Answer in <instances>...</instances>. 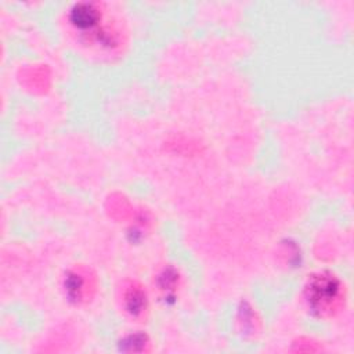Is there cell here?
Wrapping results in <instances>:
<instances>
[{"instance_id":"1","label":"cell","mask_w":354,"mask_h":354,"mask_svg":"<svg viewBox=\"0 0 354 354\" xmlns=\"http://www.w3.org/2000/svg\"><path fill=\"white\" fill-rule=\"evenodd\" d=\"M66 25L75 40L101 58L119 55L127 41L122 21L104 3H76L66 14Z\"/></svg>"},{"instance_id":"2","label":"cell","mask_w":354,"mask_h":354,"mask_svg":"<svg viewBox=\"0 0 354 354\" xmlns=\"http://www.w3.org/2000/svg\"><path fill=\"white\" fill-rule=\"evenodd\" d=\"M306 303L321 318L336 315L346 303L343 282L330 272L314 274L306 285Z\"/></svg>"},{"instance_id":"3","label":"cell","mask_w":354,"mask_h":354,"mask_svg":"<svg viewBox=\"0 0 354 354\" xmlns=\"http://www.w3.org/2000/svg\"><path fill=\"white\" fill-rule=\"evenodd\" d=\"M122 306L131 318H142L148 311V297L145 290L137 283L127 285L122 292Z\"/></svg>"},{"instance_id":"4","label":"cell","mask_w":354,"mask_h":354,"mask_svg":"<svg viewBox=\"0 0 354 354\" xmlns=\"http://www.w3.org/2000/svg\"><path fill=\"white\" fill-rule=\"evenodd\" d=\"M87 274L83 271H69L66 278H65V290H66V296L68 299L80 303L83 300H86V297L90 293L91 289V283H90V278L86 279Z\"/></svg>"}]
</instances>
